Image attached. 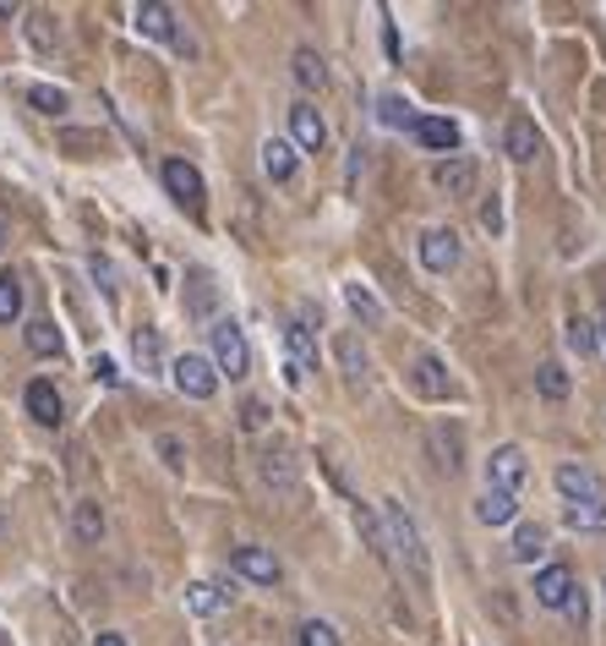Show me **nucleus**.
I'll return each instance as SVG.
<instances>
[{
	"mask_svg": "<svg viewBox=\"0 0 606 646\" xmlns=\"http://www.w3.org/2000/svg\"><path fill=\"white\" fill-rule=\"evenodd\" d=\"M355 526H361V537H366V548L383 559V564H393V553H388V526L377 521V510L372 504H355Z\"/></svg>",
	"mask_w": 606,
	"mask_h": 646,
	"instance_id": "nucleus-26",
	"label": "nucleus"
},
{
	"mask_svg": "<svg viewBox=\"0 0 606 646\" xmlns=\"http://www.w3.org/2000/svg\"><path fill=\"white\" fill-rule=\"evenodd\" d=\"M552 482H557V493H562L568 504H595V499H606V493H601V477H595L590 466H579V460H562V466L552 471Z\"/></svg>",
	"mask_w": 606,
	"mask_h": 646,
	"instance_id": "nucleus-8",
	"label": "nucleus"
},
{
	"mask_svg": "<svg viewBox=\"0 0 606 646\" xmlns=\"http://www.w3.org/2000/svg\"><path fill=\"white\" fill-rule=\"evenodd\" d=\"M513 515H519V499H513V493L481 488V499H475V521H481V526H508Z\"/></svg>",
	"mask_w": 606,
	"mask_h": 646,
	"instance_id": "nucleus-20",
	"label": "nucleus"
},
{
	"mask_svg": "<svg viewBox=\"0 0 606 646\" xmlns=\"http://www.w3.org/2000/svg\"><path fill=\"white\" fill-rule=\"evenodd\" d=\"M415 384H421V395L443 400V395H448V379H443V362H437V357H421V362H415Z\"/></svg>",
	"mask_w": 606,
	"mask_h": 646,
	"instance_id": "nucleus-34",
	"label": "nucleus"
},
{
	"mask_svg": "<svg viewBox=\"0 0 606 646\" xmlns=\"http://www.w3.org/2000/svg\"><path fill=\"white\" fill-rule=\"evenodd\" d=\"M28 39H34L39 50H56V28H50V17H45V12H34V17H28Z\"/></svg>",
	"mask_w": 606,
	"mask_h": 646,
	"instance_id": "nucleus-40",
	"label": "nucleus"
},
{
	"mask_svg": "<svg viewBox=\"0 0 606 646\" xmlns=\"http://www.w3.org/2000/svg\"><path fill=\"white\" fill-rule=\"evenodd\" d=\"M290 72H295V83H301L306 94H312V88H317V94L328 88V67H323V56H317V50H306V45L290 56Z\"/></svg>",
	"mask_w": 606,
	"mask_h": 646,
	"instance_id": "nucleus-23",
	"label": "nucleus"
},
{
	"mask_svg": "<svg viewBox=\"0 0 606 646\" xmlns=\"http://www.w3.org/2000/svg\"><path fill=\"white\" fill-rule=\"evenodd\" d=\"M426 450H432V466H437V471H448V477L464 466V439H459V428H453V422H437V428L426 433Z\"/></svg>",
	"mask_w": 606,
	"mask_h": 646,
	"instance_id": "nucleus-14",
	"label": "nucleus"
},
{
	"mask_svg": "<svg viewBox=\"0 0 606 646\" xmlns=\"http://www.w3.org/2000/svg\"><path fill=\"white\" fill-rule=\"evenodd\" d=\"M88 274L105 285V296H116V290H121V285H116V263H110V258H99V252H94V258H88Z\"/></svg>",
	"mask_w": 606,
	"mask_h": 646,
	"instance_id": "nucleus-41",
	"label": "nucleus"
},
{
	"mask_svg": "<svg viewBox=\"0 0 606 646\" xmlns=\"http://www.w3.org/2000/svg\"><path fill=\"white\" fill-rule=\"evenodd\" d=\"M94 646H126V635H116V630H105V635H94Z\"/></svg>",
	"mask_w": 606,
	"mask_h": 646,
	"instance_id": "nucleus-46",
	"label": "nucleus"
},
{
	"mask_svg": "<svg viewBox=\"0 0 606 646\" xmlns=\"http://www.w3.org/2000/svg\"><path fill=\"white\" fill-rule=\"evenodd\" d=\"M94 373H99V384H110V390L121 384V373H116V362H110V357H99V362H94Z\"/></svg>",
	"mask_w": 606,
	"mask_h": 646,
	"instance_id": "nucleus-44",
	"label": "nucleus"
},
{
	"mask_svg": "<svg viewBox=\"0 0 606 646\" xmlns=\"http://www.w3.org/2000/svg\"><path fill=\"white\" fill-rule=\"evenodd\" d=\"M383 526H388V553L404 564V575L426 591L432 586V559H426V542H421V531H415V521H410V510L399 504V499H388L383 504Z\"/></svg>",
	"mask_w": 606,
	"mask_h": 646,
	"instance_id": "nucleus-1",
	"label": "nucleus"
},
{
	"mask_svg": "<svg viewBox=\"0 0 606 646\" xmlns=\"http://www.w3.org/2000/svg\"><path fill=\"white\" fill-rule=\"evenodd\" d=\"M290 143H295L301 154H323V148H328V121L317 116L312 99L290 105Z\"/></svg>",
	"mask_w": 606,
	"mask_h": 646,
	"instance_id": "nucleus-5",
	"label": "nucleus"
},
{
	"mask_svg": "<svg viewBox=\"0 0 606 646\" xmlns=\"http://www.w3.org/2000/svg\"><path fill=\"white\" fill-rule=\"evenodd\" d=\"M230 564H235V575H246V581H257V586H279V575H284V564H279L268 548H257V542L230 548Z\"/></svg>",
	"mask_w": 606,
	"mask_h": 646,
	"instance_id": "nucleus-9",
	"label": "nucleus"
},
{
	"mask_svg": "<svg viewBox=\"0 0 606 646\" xmlns=\"http://www.w3.org/2000/svg\"><path fill=\"white\" fill-rule=\"evenodd\" d=\"M165 187H170V198L186 203V208H203V198H208L197 165H186V159H165Z\"/></svg>",
	"mask_w": 606,
	"mask_h": 646,
	"instance_id": "nucleus-12",
	"label": "nucleus"
},
{
	"mask_svg": "<svg viewBox=\"0 0 606 646\" xmlns=\"http://www.w3.org/2000/svg\"><path fill=\"white\" fill-rule=\"evenodd\" d=\"M214 301H219V285H214V274H208V268H197V274H192L186 312H192V318H208V312H214Z\"/></svg>",
	"mask_w": 606,
	"mask_h": 646,
	"instance_id": "nucleus-29",
	"label": "nucleus"
},
{
	"mask_svg": "<svg viewBox=\"0 0 606 646\" xmlns=\"http://www.w3.org/2000/svg\"><path fill=\"white\" fill-rule=\"evenodd\" d=\"M361 170H366V148H350V165H344V192H355Z\"/></svg>",
	"mask_w": 606,
	"mask_h": 646,
	"instance_id": "nucleus-43",
	"label": "nucleus"
},
{
	"mask_svg": "<svg viewBox=\"0 0 606 646\" xmlns=\"http://www.w3.org/2000/svg\"><path fill=\"white\" fill-rule=\"evenodd\" d=\"M132 351H137V362H143V373H154V368L165 362V346H159V330H137V340H132Z\"/></svg>",
	"mask_w": 606,
	"mask_h": 646,
	"instance_id": "nucleus-36",
	"label": "nucleus"
},
{
	"mask_svg": "<svg viewBox=\"0 0 606 646\" xmlns=\"http://www.w3.org/2000/svg\"><path fill=\"white\" fill-rule=\"evenodd\" d=\"M562 526L579 531V537H606V499H595V504H568V510H562Z\"/></svg>",
	"mask_w": 606,
	"mask_h": 646,
	"instance_id": "nucleus-22",
	"label": "nucleus"
},
{
	"mask_svg": "<svg viewBox=\"0 0 606 646\" xmlns=\"http://www.w3.org/2000/svg\"><path fill=\"white\" fill-rule=\"evenodd\" d=\"M186 608H192L197 619H214V613L230 608V591H225L219 581H192V586H186Z\"/></svg>",
	"mask_w": 606,
	"mask_h": 646,
	"instance_id": "nucleus-21",
	"label": "nucleus"
},
{
	"mask_svg": "<svg viewBox=\"0 0 606 646\" xmlns=\"http://www.w3.org/2000/svg\"><path fill=\"white\" fill-rule=\"evenodd\" d=\"M562 340H568V351L579 357V362H590L595 351H601V330L590 318H568V330H562Z\"/></svg>",
	"mask_w": 606,
	"mask_h": 646,
	"instance_id": "nucleus-25",
	"label": "nucleus"
},
{
	"mask_svg": "<svg viewBox=\"0 0 606 646\" xmlns=\"http://www.w3.org/2000/svg\"><path fill=\"white\" fill-rule=\"evenodd\" d=\"M208 340H214V368H219L225 379H246V373H252V346H246V335H241L235 318H219L214 330H208Z\"/></svg>",
	"mask_w": 606,
	"mask_h": 646,
	"instance_id": "nucleus-2",
	"label": "nucleus"
},
{
	"mask_svg": "<svg viewBox=\"0 0 606 646\" xmlns=\"http://www.w3.org/2000/svg\"><path fill=\"white\" fill-rule=\"evenodd\" d=\"M524 450L519 444H497L492 460H486V488H502V493H519L524 488Z\"/></svg>",
	"mask_w": 606,
	"mask_h": 646,
	"instance_id": "nucleus-7",
	"label": "nucleus"
},
{
	"mask_svg": "<svg viewBox=\"0 0 606 646\" xmlns=\"http://www.w3.org/2000/svg\"><path fill=\"white\" fill-rule=\"evenodd\" d=\"M284 351H290V368L295 373H317V340H312V330L295 318V323H284Z\"/></svg>",
	"mask_w": 606,
	"mask_h": 646,
	"instance_id": "nucleus-19",
	"label": "nucleus"
},
{
	"mask_svg": "<svg viewBox=\"0 0 606 646\" xmlns=\"http://www.w3.org/2000/svg\"><path fill=\"white\" fill-rule=\"evenodd\" d=\"M295 154H301V148H295L290 137H268V143H263V176H268L274 187H295V170H301Z\"/></svg>",
	"mask_w": 606,
	"mask_h": 646,
	"instance_id": "nucleus-11",
	"label": "nucleus"
},
{
	"mask_svg": "<svg viewBox=\"0 0 606 646\" xmlns=\"http://www.w3.org/2000/svg\"><path fill=\"white\" fill-rule=\"evenodd\" d=\"M241 428H252V433L268 428V406H263V400H246V406H241Z\"/></svg>",
	"mask_w": 606,
	"mask_h": 646,
	"instance_id": "nucleus-42",
	"label": "nucleus"
},
{
	"mask_svg": "<svg viewBox=\"0 0 606 646\" xmlns=\"http://www.w3.org/2000/svg\"><path fill=\"white\" fill-rule=\"evenodd\" d=\"M601 346H606V323H601Z\"/></svg>",
	"mask_w": 606,
	"mask_h": 646,
	"instance_id": "nucleus-48",
	"label": "nucleus"
},
{
	"mask_svg": "<svg viewBox=\"0 0 606 646\" xmlns=\"http://www.w3.org/2000/svg\"><path fill=\"white\" fill-rule=\"evenodd\" d=\"M295 641H301V646H339V630L323 624V619H306V624L295 630Z\"/></svg>",
	"mask_w": 606,
	"mask_h": 646,
	"instance_id": "nucleus-39",
	"label": "nucleus"
},
{
	"mask_svg": "<svg viewBox=\"0 0 606 646\" xmlns=\"http://www.w3.org/2000/svg\"><path fill=\"white\" fill-rule=\"evenodd\" d=\"M344 301H350V312H355L361 323H383V301H377L361 279H355V285H344Z\"/></svg>",
	"mask_w": 606,
	"mask_h": 646,
	"instance_id": "nucleus-32",
	"label": "nucleus"
},
{
	"mask_svg": "<svg viewBox=\"0 0 606 646\" xmlns=\"http://www.w3.org/2000/svg\"><path fill=\"white\" fill-rule=\"evenodd\" d=\"M72 531H77V542H99L105 537V504L99 499H77L72 504Z\"/></svg>",
	"mask_w": 606,
	"mask_h": 646,
	"instance_id": "nucleus-24",
	"label": "nucleus"
},
{
	"mask_svg": "<svg viewBox=\"0 0 606 646\" xmlns=\"http://www.w3.org/2000/svg\"><path fill=\"white\" fill-rule=\"evenodd\" d=\"M535 390H541V400H568V373H562V362H541L535 368Z\"/></svg>",
	"mask_w": 606,
	"mask_h": 646,
	"instance_id": "nucleus-31",
	"label": "nucleus"
},
{
	"mask_svg": "<svg viewBox=\"0 0 606 646\" xmlns=\"http://www.w3.org/2000/svg\"><path fill=\"white\" fill-rule=\"evenodd\" d=\"M562 613H568L573 624H584V591H579V586H573V597H568V608H562Z\"/></svg>",
	"mask_w": 606,
	"mask_h": 646,
	"instance_id": "nucleus-45",
	"label": "nucleus"
},
{
	"mask_svg": "<svg viewBox=\"0 0 606 646\" xmlns=\"http://www.w3.org/2000/svg\"><path fill=\"white\" fill-rule=\"evenodd\" d=\"M257 477H263V488L279 493V499H295V493H301V471H295L290 450H263V455H257Z\"/></svg>",
	"mask_w": 606,
	"mask_h": 646,
	"instance_id": "nucleus-6",
	"label": "nucleus"
},
{
	"mask_svg": "<svg viewBox=\"0 0 606 646\" xmlns=\"http://www.w3.org/2000/svg\"><path fill=\"white\" fill-rule=\"evenodd\" d=\"M23 406H28V417H34L39 428H61V417H66L61 390H56L50 379H34V384H28V395H23Z\"/></svg>",
	"mask_w": 606,
	"mask_h": 646,
	"instance_id": "nucleus-13",
	"label": "nucleus"
},
{
	"mask_svg": "<svg viewBox=\"0 0 606 646\" xmlns=\"http://www.w3.org/2000/svg\"><path fill=\"white\" fill-rule=\"evenodd\" d=\"M137 34L175 45V39H181V17H175L170 7H159V0H143V7H137Z\"/></svg>",
	"mask_w": 606,
	"mask_h": 646,
	"instance_id": "nucleus-16",
	"label": "nucleus"
},
{
	"mask_svg": "<svg viewBox=\"0 0 606 646\" xmlns=\"http://www.w3.org/2000/svg\"><path fill=\"white\" fill-rule=\"evenodd\" d=\"M28 351L34 357H61V330H56V323H28Z\"/></svg>",
	"mask_w": 606,
	"mask_h": 646,
	"instance_id": "nucleus-33",
	"label": "nucleus"
},
{
	"mask_svg": "<svg viewBox=\"0 0 606 646\" xmlns=\"http://www.w3.org/2000/svg\"><path fill=\"white\" fill-rule=\"evenodd\" d=\"M154 455H159L170 471H186V444H181L175 433H159V439H154Z\"/></svg>",
	"mask_w": 606,
	"mask_h": 646,
	"instance_id": "nucleus-38",
	"label": "nucleus"
},
{
	"mask_svg": "<svg viewBox=\"0 0 606 646\" xmlns=\"http://www.w3.org/2000/svg\"><path fill=\"white\" fill-rule=\"evenodd\" d=\"M415 143L432 148V154H448V159H453V148H459V127H453L448 116H421V121H415Z\"/></svg>",
	"mask_w": 606,
	"mask_h": 646,
	"instance_id": "nucleus-17",
	"label": "nucleus"
},
{
	"mask_svg": "<svg viewBox=\"0 0 606 646\" xmlns=\"http://www.w3.org/2000/svg\"><path fill=\"white\" fill-rule=\"evenodd\" d=\"M459 258H464L459 230L437 225V230H426V236H421V263H426V274H453V268H459Z\"/></svg>",
	"mask_w": 606,
	"mask_h": 646,
	"instance_id": "nucleus-4",
	"label": "nucleus"
},
{
	"mask_svg": "<svg viewBox=\"0 0 606 646\" xmlns=\"http://www.w3.org/2000/svg\"><path fill=\"white\" fill-rule=\"evenodd\" d=\"M170 379H175V390L186 395V400H214L219 395V368L208 362V357H175L170 362Z\"/></svg>",
	"mask_w": 606,
	"mask_h": 646,
	"instance_id": "nucleus-3",
	"label": "nucleus"
},
{
	"mask_svg": "<svg viewBox=\"0 0 606 646\" xmlns=\"http://www.w3.org/2000/svg\"><path fill=\"white\" fill-rule=\"evenodd\" d=\"M0 531H7V510H0Z\"/></svg>",
	"mask_w": 606,
	"mask_h": 646,
	"instance_id": "nucleus-47",
	"label": "nucleus"
},
{
	"mask_svg": "<svg viewBox=\"0 0 606 646\" xmlns=\"http://www.w3.org/2000/svg\"><path fill=\"white\" fill-rule=\"evenodd\" d=\"M513 564H535L541 553H546V526H535V521H524L519 531H513Z\"/></svg>",
	"mask_w": 606,
	"mask_h": 646,
	"instance_id": "nucleus-27",
	"label": "nucleus"
},
{
	"mask_svg": "<svg viewBox=\"0 0 606 646\" xmlns=\"http://www.w3.org/2000/svg\"><path fill=\"white\" fill-rule=\"evenodd\" d=\"M502 148H508V159L530 165V159L541 154V132H535V121H530V116H513L508 132H502Z\"/></svg>",
	"mask_w": 606,
	"mask_h": 646,
	"instance_id": "nucleus-18",
	"label": "nucleus"
},
{
	"mask_svg": "<svg viewBox=\"0 0 606 646\" xmlns=\"http://www.w3.org/2000/svg\"><path fill=\"white\" fill-rule=\"evenodd\" d=\"M432 187L448 192V198H470V192H475V159H470V154L437 159V165H432Z\"/></svg>",
	"mask_w": 606,
	"mask_h": 646,
	"instance_id": "nucleus-10",
	"label": "nucleus"
},
{
	"mask_svg": "<svg viewBox=\"0 0 606 646\" xmlns=\"http://www.w3.org/2000/svg\"><path fill=\"white\" fill-rule=\"evenodd\" d=\"M377 121H383V127H410V132H415V121H421V116H415V105H410V99L383 94V99H377Z\"/></svg>",
	"mask_w": 606,
	"mask_h": 646,
	"instance_id": "nucleus-30",
	"label": "nucleus"
},
{
	"mask_svg": "<svg viewBox=\"0 0 606 646\" xmlns=\"http://www.w3.org/2000/svg\"><path fill=\"white\" fill-rule=\"evenodd\" d=\"M17 318H23V279L0 274V323H17Z\"/></svg>",
	"mask_w": 606,
	"mask_h": 646,
	"instance_id": "nucleus-35",
	"label": "nucleus"
},
{
	"mask_svg": "<svg viewBox=\"0 0 606 646\" xmlns=\"http://www.w3.org/2000/svg\"><path fill=\"white\" fill-rule=\"evenodd\" d=\"M568 597H573V570L568 564H546L535 575V602L541 608H568Z\"/></svg>",
	"mask_w": 606,
	"mask_h": 646,
	"instance_id": "nucleus-15",
	"label": "nucleus"
},
{
	"mask_svg": "<svg viewBox=\"0 0 606 646\" xmlns=\"http://www.w3.org/2000/svg\"><path fill=\"white\" fill-rule=\"evenodd\" d=\"M334 357H339L344 379H355V384H361V379H366V368H372V362H366V346H361L355 335H339V340H334Z\"/></svg>",
	"mask_w": 606,
	"mask_h": 646,
	"instance_id": "nucleus-28",
	"label": "nucleus"
},
{
	"mask_svg": "<svg viewBox=\"0 0 606 646\" xmlns=\"http://www.w3.org/2000/svg\"><path fill=\"white\" fill-rule=\"evenodd\" d=\"M28 105H34L39 116H61V110H66V94L50 88V83H34V88H28Z\"/></svg>",
	"mask_w": 606,
	"mask_h": 646,
	"instance_id": "nucleus-37",
	"label": "nucleus"
}]
</instances>
